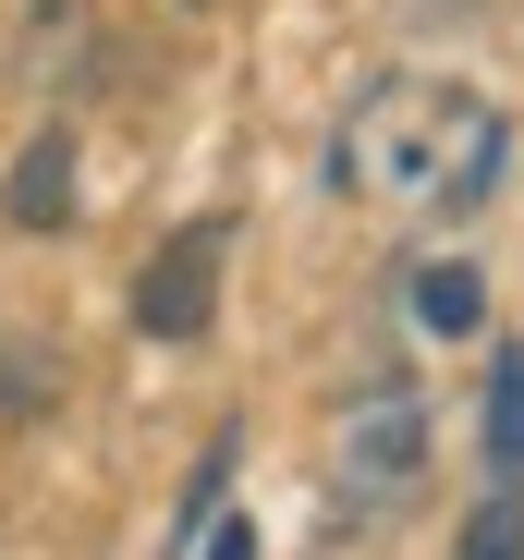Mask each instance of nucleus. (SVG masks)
<instances>
[{
    "instance_id": "5",
    "label": "nucleus",
    "mask_w": 524,
    "mask_h": 560,
    "mask_svg": "<svg viewBox=\"0 0 524 560\" xmlns=\"http://www.w3.org/2000/svg\"><path fill=\"white\" fill-rule=\"evenodd\" d=\"M415 329L476 341V329H488V280H476V268H452V256H440V268H415Z\"/></svg>"
},
{
    "instance_id": "4",
    "label": "nucleus",
    "mask_w": 524,
    "mask_h": 560,
    "mask_svg": "<svg viewBox=\"0 0 524 560\" xmlns=\"http://www.w3.org/2000/svg\"><path fill=\"white\" fill-rule=\"evenodd\" d=\"M13 220H25V232H61V220H73V135H61V122L25 135V159H13Z\"/></svg>"
},
{
    "instance_id": "3",
    "label": "nucleus",
    "mask_w": 524,
    "mask_h": 560,
    "mask_svg": "<svg viewBox=\"0 0 524 560\" xmlns=\"http://www.w3.org/2000/svg\"><path fill=\"white\" fill-rule=\"evenodd\" d=\"M220 268H232V220H184L135 268V329L147 341H208L220 329Z\"/></svg>"
},
{
    "instance_id": "2",
    "label": "nucleus",
    "mask_w": 524,
    "mask_h": 560,
    "mask_svg": "<svg viewBox=\"0 0 524 560\" xmlns=\"http://www.w3.org/2000/svg\"><path fill=\"white\" fill-rule=\"evenodd\" d=\"M329 476H341L354 512H403V500L427 488V402H415V378H366V390H354Z\"/></svg>"
},
{
    "instance_id": "8",
    "label": "nucleus",
    "mask_w": 524,
    "mask_h": 560,
    "mask_svg": "<svg viewBox=\"0 0 524 560\" xmlns=\"http://www.w3.org/2000/svg\"><path fill=\"white\" fill-rule=\"evenodd\" d=\"M208 536V560H256V524H196Z\"/></svg>"
},
{
    "instance_id": "6",
    "label": "nucleus",
    "mask_w": 524,
    "mask_h": 560,
    "mask_svg": "<svg viewBox=\"0 0 524 560\" xmlns=\"http://www.w3.org/2000/svg\"><path fill=\"white\" fill-rule=\"evenodd\" d=\"M488 463H500V488H524V353L512 341L488 353Z\"/></svg>"
},
{
    "instance_id": "1",
    "label": "nucleus",
    "mask_w": 524,
    "mask_h": 560,
    "mask_svg": "<svg viewBox=\"0 0 524 560\" xmlns=\"http://www.w3.org/2000/svg\"><path fill=\"white\" fill-rule=\"evenodd\" d=\"M512 159V110L488 85H452V73H379L354 110H341V147H329V183L366 196L379 220H464Z\"/></svg>"
},
{
    "instance_id": "7",
    "label": "nucleus",
    "mask_w": 524,
    "mask_h": 560,
    "mask_svg": "<svg viewBox=\"0 0 524 560\" xmlns=\"http://www.w3.org/2000/svg\"><path fill=\"white\" fill-rule=\"evenodd\" d=\"M452 560H524V488H488L452 536Z\"/></svg>"
}]
</instances>
